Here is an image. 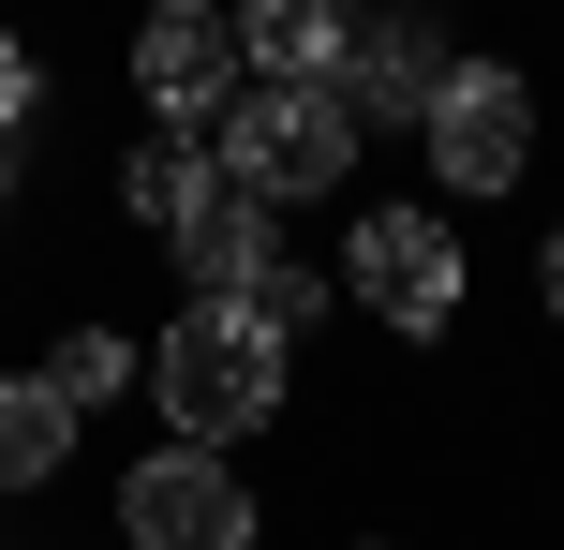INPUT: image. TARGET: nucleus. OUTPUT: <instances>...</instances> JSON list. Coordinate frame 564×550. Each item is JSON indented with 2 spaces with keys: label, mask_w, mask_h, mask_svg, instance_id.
I'll return each instance as SVG.
<instances>
[{
  "label": "nucleus",
  "mask_w": 564,
  "mask_h": 550,
  "mask_svg": "<svg viewBox=\"0 0 564 550\" xmlns=\"http://www.w3.org/2000/svg\"><path fill=\"white\" fill-rule=\"evenodd\" d=\"M134 373H149V343H105V327H75V343L45 357V387H59V402H75V417H105V402H119V387H134Z\"/></svg>",
  "instance_id": "12"
},
{
  "label": "nucleus",
  "mask_w": 564,
  "mask_h": 550,
  "mask_svg": "<svg viewBox=\"0 0 564 550\" xmlns=\"http://www.w3.org/2000/svg\"><path fill=\"white\" fill-rule=\"evenodd\" d=\"M30 89H45V75H30V45H15V30H0V149H15V119H30Z\"/></svg>",
  "instance_id": "14"
},
{
  "label": "nucleus",
  "mask_w": 564,
  "mask_h": 550,
  "mask_svg": "<svg viewBox=\"0 0 564 550\" xmlns=\"http://www.w3.org/2000/svg\"><path fill=\"white\" fill-rule=\"evenodd\" d=\"M208 149H224V179H238L253 208H312V194L357 179V119H341V89H238Z\"/></svg>",
  "instance_id": "2"
},
{
  "label": "nucleus",
  "mask_w": 564,
  "mask_h": 550,
  "mask_svg": "<svg viewBox=\"0 0 564 550\" xmlns=\"http://www.w3.org/2000/svg\"><path fill=\"white\" fill-rule=\"evenodd\" d=\"M341 45H357V15H341V0H253V15H238L253 89H341Z\"/></svg>",
  "instance_id": "9"
},
{
  "label": "nucleus",
  "mask_w": 564,
  "mask_h": 550,
  "mask_svg": "<svg viewBox=\"0 0 564 550\" xmlns=\"http://www.w3.org/2000/svg\"><path fill=\"white\" fill-rule=\"evenodd\" d=\"M0 208H15V164H0Z\"/></svg>",
  "instance_id": "16"
},
{
  "label": "nucleus",
  "mask_w": 564,
  "mask_h": 550,
  "mask_svg": "<svg viewBox=\"0 0 564 550\" xmlns=\"http://www.w3.org/2000/svg\"><path fill=\"white\" fill-rule=\"evenodd\" d=\"M238 313H253L268 343H297V327L327 313V268H297V254H268V268H253V298H238Z\"/></svg>",
  "instance_id": "13"
},
{
  "label": "nucleus",
  "mask_w": 564,
  "mask_h": 550,
  "mask_svg": "<svg viewBox=\"0 0 564 550\" xmlns=\"http://www.w3.org/2000/svg\"><path fill=\"white\" fill-rule=\"evenodd\" d=\"M149 402H164V446H208V462H224L238 432L282 417V343L253 313H178L164 343H149Z\"/></svg>",
  "instance_id": "1"
},
{
  "label": "nucleus",
  "mask_w": 564,
  "mask_h": 550,
  "mask_svg": "<svg viewBox=\"0 0 564 550\" xmlns=\"http://www.w3.org/2000/svg\"><path fill=\"white\" fill-rule=\"evenodd\" d=\"M535 298H550V313H564V224H550V254H535Z\"/></svg>",
  "instance_id": "15"
},
{
  "label": "nucleus",
  "mask_w": 564,
  "mask_h": 550,
  "mask_svg": "<svg viewBox=\"0 0 564 550\" xmlns=\"http://www.w3.org/2000/svg\"><path fill=\"white\" fill-rule=\"evenodd\" d=\"M431 179L446 194H520L535 179V89L506 75V60H460L446 105H431Z\"/></svg>",
  "instance_id": "5"
},
{
  "label": "nucleus",
  "mask_w": 564,
  "mask_h": 550,
  "mask_svg": "<svg viewBox=\"0 0 564 550\" xmlns=\"http://www.w3.org/2000/svg\"><path fill=\"white\" fill-rule=\"evenodd\" d=\"M134 89L164 105V134H224V105L253 89V60H238V15H149L134 30Z\"/></svg>",
  "instance_id": "6"
},
{
  "label": "nucleus",
  "mask_w": 564,
  "mask_h": 550,
  "mask_svg": "<svg viewBox=\"0 0 564 550\" xmlns=\"http://www.w3.org/2000/svg\"><path fill=\"white\" fill-rule=\"evenodd\" d=\"M446 75H460V60L431 45L416 15H371L357 45H341V119H357V134H371V119H416V134H431V105H446Z\"/></svg>",
  "instance_id": "7"
},
{
  "label": "nucleus",
  "mask_w": 564,
  "mask_h": 550,
  "mask_svg": "<svg viewBox=\"0 0 564 550\" xmlns=\"http://www.w3.org/2000/svg\"><path fill=\"white\" fill-rule=\"evenodd\" d=\"M341 283H357V313H371V327H401V343H446L476 268H460L446 208H357V238H341Z\"/></svg>",
  "instance_id": "3"
},
{
  "label": "nucleus",
  "mask_w": 564,
  "mask_h": 550,
  "mask_svg": "<svg viewBox=\"0 0 564 550\" xmlns=\"http://www.w3.org/2000/svg\"><path fill=\"white\" fill-rule=\"evenodd\" d=\"M119 536L134 550H253V476H224L208 446H149L134 476H119Z\"/></svg>",
  "instance_id": "4"
},
{
  "label": "nucleus",
  "mask_w": 564,
  "mask_h": 550,
  "mask_svg": "<svg viewBox=\"0 0 564 550\" xmlns=\"http://www.w3.org/2000/svg\"><path fill=\"white\" fill-rule=\"evenodd\" d=\"M164 254H178V283H194V313H238V298H253V268L282 254V238H268V208H253V194L224 179V194H208L194 224L164 238Z\"/></svg>",
  "instance_id": "8"
},
{
  "label": "nucleus",
  "mask_w": 564,
  "mask_h": 550,
  "mask_svg": "<svg viewBox=\"0 0 564 550\" xmlns=\"http://www.w3.org/2000/svg\"><path fill=\"white\" fill-rule=\"evenodd\" d=\"M371 550H401V536H371Z\"/></svg>",
  "instance_id": "17"
},
{
  "label": "nucleus",
  "mask_w": 564,
  "mask_h": 550,
  "mask_svg": "<svg viewBox=\"0 0 564 550\" xmlns=\"http://www.w3.org/2000/svg\"><path fill=\"white\" fill-rule=\"evenodd\" d=\"M208 194H224V149H208V134H149L134 164H119V208H134V224H164V238L194 224Z\"/></svg>",
  "instance_id": "10"
},
{
  "label": "nucleus",
  "mask_w": 564,
  "mask_h": 550,
  "mask_svg": "<svg viewBox=\"0 0 564 550\" xmlns=\"http://www.w3.org/2000/svg\"><path fill=\"white\" fill-rule=\"evenodd\" d=\"M59 462H75V402L45 373H0V492H45Z\"/></svg>",
  "instance_id": "11"
}]
</instances>
